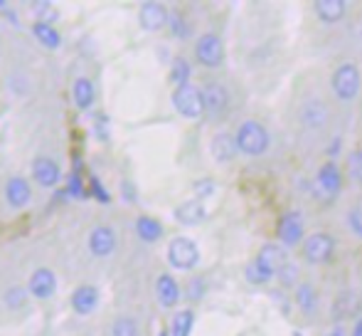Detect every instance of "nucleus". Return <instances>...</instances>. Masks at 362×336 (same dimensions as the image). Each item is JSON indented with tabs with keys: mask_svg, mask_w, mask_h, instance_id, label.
Returning a JSON list of instances; mask_svg holds the SVG:
<instances>
[{
	"mask_svg": "<svg viewBox=\"0 0 362 336\" xmlns=\"http://www.w3.org/2000/svg\"><path fill=\"white\" fill-rule=\"evenodd\" d=\"M89 191H91V196H94L96 201L104 203V206H109L111 196H109V191H106V188H104V183H101L96 176H91V181H89Z\"/></svg>",
	"mask_w": 362,
	"mask_h": 336,
	"instance_id": "34",
	"label": "nucleus"
},
{
	"mask_svg": "<svg viewBox=\"0 0 362 336\" xmlns=\"http://www.w3.org/2000/svg\"><path fill=\"white\" fill-rule=\"evenodd\" d=\"M202 104H205V114H210L212 119H217V116H222L224 111H227L229 91L219 82H207L202 86Z\"/></svg>",
	"mask_w": 362,
	"mask_h": 336,
	"instance_id": "11",
	"label": "nucleus"
},
{
	"mask_svg": "<svg viewBox=\"0 0 362 336\" xmlns=\"http://www.w3.org/2000/svg\"><path fill=\"white\" fill-rule=\"evenodd\" d=\"M94 96H96L94 82H91L89 77H76L74 79V84H72V99H74L76 109H81V111L91 109V104H94Z\"/></svg>",
	"mask_w": 362,
	"mask_h": 336,
	"instance_id": "23",
	"label": "nucleus"
},
{
	"mask_svg": "<svg viewBox=\"0 0 362 336\" xmlns=\"http://www.w3.org/2000/svg\"><path fill=\"white\" fill-rule=\"evenodd\" d=\"M190 74H192V67L185 57H175L170 65V82L175 86H185L190 84Z\"/></svg>",
	"mask_w": 362,
	"mask_h": 336,
	"instance_id": "27",
	"label": "nucleus"
},
{
	"mask_svg": "<svg viewBox=\"0 0 362 336\" xmlns=\"http://www.w3.org/2000/svg\"><path fill=\"white\" fill-rule=\"evenodd\" d=\"M156 297L160 302L163 309H173L177 302H180V284L173 274H158L156 279Z\"/></svg>",
	"mask_w": 362,
	"mask_h": 336,
	"instance_id": "16",
	"label": "nucleus"
},
{
	"mask_svg": "<svg viewBox=\"0 0 362 336\" xmlns=\"http://www.w3.org/2000/svg\"><path fill=\"white\" fill-rule=\"evenodd\" d=\"M28 289L23 287H10L5 292V307L8 309H23L25 307V299H28Z\"/></svg>",
	"mask_w": 362,
	"mask_h": 336,
	"instance_id": "29",
	"label": "nucleus"
},
{
	"mask_svg": "<svg viewBox=\"0 0 362 336\" xmlns=\"http://www.w3.org/2000/svg\"><path fill=\"white\" fill-rule=\"evenodd\" d=\"M173 106L180 116L185 119H197L205 114V104H202V89H197L195 84L175 86L173 91Z\"/></svg>",
	"mask_w": 362,
	"mask_h": 336,
	"instance_id": "5",
	"label": "nucleus"
},
{
	"mask_svg": "<svg viewBox=\"0 0 362 336\" xmlns=\"http://www.w3.org/2000/svg\"><path fill=\"white\" fill-rule=\"evenodd\" d=\"M30 33H33V38L37 40L42 47H47V50L62 47V35H59V30L54 28L52 23H47V20H37V23H33Z\"/></svg>",
	"mask_w": 362,
	"mask_h": 336,
	"instance_id": "20",
	"label": "nucleus"
},
{
	"mask_svg": "<svg viewBox=\"0 0 362 336\" xmlns=\"http://www.w3.org/2000/svg\"><path fill=\"white\" fill-rule=\"evenodd\" d=\"M340 307V304H343V312L338 314L340 319H345V317H350V314H355L358 312V307H360V299L355 297V294H343V297H338V302H335ZM335 317V319H338Z\"/></svg>",
	"mask_w": 362,
	"mask_h": 336,
	"instance_id": "32",
	"label": "nucleus"
},
{
	"mask_svg": "<svg viewBox=\"0 0 362 336\" xmlns=\"http://www.w3.org/2000/svg\"><path fill=\"white\" fill-rule=\"evenodd\" d=\"M350 220H353V228H355V233H358V235L362 237V220H358V218H350Z\"/></svg>",
	"mask_w": 362,
	"mask_h": 336,
	"instance_id": "39",
	"label": "nucleus"
},
{
	"mask_svg": "<svg viewBox=\"0 0 362 336\" xmlns=\"http://www.w3.org/2000/svg\"><path fill=\"white\" fill-rule=\"evenodd\" d=\"M33 10H37V13L54 15V13H52V8H49V3H33Z\"/></svg>",
	"mask_w": 362,
	"mask_h": 336,
	"instance_id": "38",
	"label": "nucleus"
},
{
	"mask_svg": "<svg viewBox=\"0 0 362 336\" xmlns=\"http://www.w3.org/2000/svg\"><path fill=\"white\" fill-rule=\"evenodd\" d=\"M195 57H197V62H200L202 67H207V69L222 67V62H224V43H222V38L215 35V33L200 35V38H197V43H195Z\"/></svg>",
	"mask_w": 362,
	"mask_h": 336,
	"instance_id": "6",
	"label": "nucleus"
},
{
	"mask_svg": "<svg viewBox=\"0 0 362 336\" xmlns=\"http://www.w3.org/2000/svg\"><path fill=\"white\" fill-rule=\"evenodd\" d=\"M192 324H195V314H192V309H180V312H175V317H173L170 322V336H190L192 332Z\"/></svg>",
	"mask_w": 362,
	"mask_h": 336,
	"instance_id": "25",
	"label": "nucleus"
},
{
	"mask_svg": "<svg viewBox=\"0 0 362 336\" xmlns=\"http://www.w3.org/2000/svg\"><path fill=\"white\" fill-rule=\"evenodd\" d=\"M315 302H318V297H315L313 284L300 282L298 287H296V304L300 307V312H305V314L315 312Z\"/></svg>",
	"mask_w": 362,
	"mask_h": 336,
	"instance_id": "26",
	"label": "nucleus"
},
{
	"mask_svg": "<svg viewBox=\"0 0 362 336\" xmlns=\"http://www.w3.org/2000/svg\"><path fill=\"white\" fill-rule=\"evenodd\" d=\"M111 336H141L139 332V322L131 317H121L114 322V327H111Z\"/></svg>",
	"mask_w": 362,
	"mask_h": 336,
	"instance_id": "28",
	"label": "nucleus"
},
{
	"mask_svg": "<svg viewBox=\"0 0 362 336\" xmlns=\"http://www.w3.org/2000/svg\"><path fill=\"white\" fill-rule=\"evenodd\" d=\"M293 336H303V334H298V332H296V334H293Z\"/></svg>",
	"mask_w": 362,
	"mask_h": 336,
	"instance_id": "44",
	"label": "nucleus"
},
{
	"mask_svg": "<svg viewBox=\"0 0 362 336\" xmlns=\"http://www.w3.org/2000/svg\"><path fill=\"white\" fill-rule=\"evenodd\" d=\"M348 173L358 186H362V149L350 151L348 156Z\"/></svg>",
	"mask_w": 362,
	"mask_h": 336,
	"instance_id": "30",
	"label": "nucleus"
},
{
	"mask_svg": "<svg viewBox=\"0 0 362 336\" xmlns=\"http://www.w3.org/2000/svg\"><path fill=\"white\" fill-rule=\"evenodd\" d=\"M168 28H170V33L180 40H185L187 35H190V25H187V20L182 18L180 13H170V23H168Z\"/></svg>",
	"mask_w": 362,
	"mask_h": 336,
	"instance_id": "31",
	"label": "nucleus"
},
{
	"mask_svg": "<svg viewBox=\"0 0 362 336\" xmlns=\"http://www.w3.org/2000/svg\"><path fill=\"white\" fill-rule=\"evenodd\" d=\"M0 8H5V0H0Z\"/></svg>",
	"mask_w": 362,
	"mask_h": 336,
	"instance_id": "43",
	"label": "nucleus"
},
{
	"mask_svg": "<svg viewBox=\"0 0 362 336\" xmlns=\"http://www.w3.org/2000/svg\"><path fill=\"white\" fill-rule=\"evenodd\" d=\"M99 289L94 287V284H79V287L72 292V299H69V304H72L74 314H79V317H89V314H94L96 309H99Z\"/></svg>",
	"mask_w": 362,
	"mask_h": 336,
	"instance_id": "14",
	"label": "nucleus"
},
{
	"mask_svg": "<svg viewBox=\"0 0 362 336\" xmlns=\"http://www.w3.org/2000/svg\"><path fill=\"white\" fill-rule=\"evenodd\" d=\"M121 191H124L126 201H134V198H136V191H131V181H124V183H121Z\"/></svg>",
	"mask_w": 362,
	"mask_h": 336,
	"instance_id": "37",
	"label": "nucleus"
},
{
	"mask_svg": "<svg viewBox=\"0 0 362 336\" xmlns=\"http://www.w3.org/2000/svg\"><path fill=\"white\" fill-rule=\"evenodd\" d=\"M30 173H33V181L42 188H57L62 183V168H59L54 159H49V156H37L33 161Z\"/></svg>",
	"mask_w": 362,
	"mask_h": 336,
	"instance_id": "8",
	"label": "nucleus"
},
{
	"mask_svg": "<svg viewBox=\"0 0 362 336\" xmlns=\"http://www.w3.org/2000/svg\"><path fill=\"white\" fill-rule=\"evenodd\" d=\"M333 336H343V332H340V329H335V332H333Z\"/></svg>",
	"mask_w": 362,
	"mask_h": 336,
	"instance_id": "42",
	"label": "nucleus"
},
{
	"mask_svg": "<svg viewBox=\"0 0 362 336\" xmlns=\"http://www.w3.org/2000/svg\"><path fill=\"white\" fill-rule=\"evenodd\" d=\"M353 336H362V319L355 322V329H353Z\"/></svg>",
	"mask_w": 362,
	"mask_h": 336,
	"instance_id": "40",
	"label": "nucleus"
},
{
	"mask_svg": "<svg viewBox=\"0 0 362 336\" xmlns=\"http://www.w3.org/2000/svg\"><path fill=\"white\" fill-rule=\"evenodd\" d=\"M158 336H170V332H165V329H163V332H160V334H158Z\"/></svg>",
	"mask_w": 362,
	"mask_h": 336,
	"instance_id": "41",
	"label": "nucleus"
},
{
	"mask_svg": "<svg viewBox=\"0 0 362 336\" xmlns=\"http://www.w3.org/2000/svg\"><path fill=\"white\" fill-rule=\"evenodd\" d=\"M28 292H30V297H35V299L52 297V294L57 292V277H54L52 269H47V267L35 269L28 279Z\"/></svg>",
	"mask_w": 362,
	"mask_h": 336,
	"instance_id": "13",
	"label": "nucleus"
},
{
	"mask_svg": "<svg viewBox=\"0 0 362 336\" xmlns=\"http://www.w3.org/2000/svg\"><path fill=\"white\" fill-rule=\"evenodd\" d=\"M330 119V111L328 106H325L323 99H318V96H310V99H305L303 104H300V124L305 126V129H323L325 124H328Z\"/></svg>",
	"mask_w": 362,
	"mask_h": 336,
	"instance_id": "10",
	"label": "nucleus"
},
{
	"mask_svg": "<svg viewBox=\"0 0 362 336\" xmlns=\"http://www.w3.org/2000/svg\"><path fill=\"white\" fill-rule=\"evenodd\" d=\"M67 196L69 198H86V193H84V183H81V173H79V168L69 176V183H67Z\"/></svg>",
	"mask_w": 362,
	"mask_h": 336,
	"instance_id": "33",
	"label": "nucleus"
},
{
	"mask_svg": "<svg viewBox=\"0 0 362 336\" xmlns=\"http://www.w3.org/2000/svg\"><path fill=\"white\" fill-rule=\"evenodd\" d=\"M286 264H288L286 250H284L281 245L269 242V245H264L262 250H259L257 259L247 267V279L254 284H267V282H272L274 277H279Z\"/></svg>",
	"mask_w": 362,
	"mask_h": 336,
	"instance_id": "1",
	"label": "nucleus"
},
{
	"mask_svg": "<svg viewBox=\"0 0 362 336\" xmlns=\"http://www.w3.org/2000/svg\"><path fill=\"white\" fill-rule=\"evenodd\" d=\"M234 139H237V149L247 156H264L269 151V146H272L269 129L254 119L242 121V126L237 129Z\"/></svg>",
	"mask_w": 362,
	"mask_h": 336,
	"instance_id": "2",
	"label": "nucleus"
},
{
	"mask_svg": "<svg viewBox=\"0 0 362 336\" xmlns=\"http://www.w3.org/2000/svg\"><path fill=\"white\" fill-rule=\"evenodd\" d=\"M207 218V208L202 201H185L175 208V220L180 225H200Z\"/></svg>",
	"mask_w": 362,
	"mask_h": 336,
	"instance_id": "21",
	"label": "nucleus"
},
{
	"mask_svg": "<svg viewBox=\"0 0 362 336\" xmlns=\"http://www.w3.org/2000/svg\"><path fill=\"white\" fill-rule=\"evenodd\" d=\"M33 198V186H30L28 178L23 176H15L8 181L5 186V201H8L10 208H25Z\"/></svg>",
	"mask_w": 362,
	"mask_h": 336,
	"instance_id": "17",
	"label": "nucleus"
},
{
	"mask_svg": "<svg viewBox=\"0 0 362 336\" xmlns=\"http://www.w3.org/2000/svg\"><path fill=\"white\" fill-rule=\"evenodd\" d=\"M168 262H170L173 269L190 272L200 264V247L190 237H173V242L168 245Z\"/></svg>",
	"mask_w": 362,
	"mask_h": 336,
	"instance_id": "3",
	"label": "nucleus"
},
{
	"mask_svg": "<svg viewBox=\"0 0 362 336\" xmlns=\"http://www.w3.org/2000/svg\"><path fill=\"white\" fill-rule=\"evenodd\" d=\"M360 67L355 62H343L338 69L333 72V79H330V86H333V94L338 96L340 101H353L355 96L360 94Z\"/></svg>",
	"mask_w": 362,
	"mask_h": 336,
	"instance_id": "4",
	"label": "nucleus"
},
{
	"mask_svg": "<svg viewBox=\"0 0 362 336\" xmlns=\"http://www.w3.org/2000/svg\"><path fill=\"white\" fill-rule=\"evenodd\" d=\"M139 23H141V28L148 30V33H158V30H163L168 23H170V13H168V8L163 3L148 0V3L141 5V10H139Z\"/></svg>",
	"mask_w": 362,
	"mask_h": 336,
	"instance_id": "12",
	"label": "nucleus"
},
{
	"mask_svg": "<svg viewBox=\"0 0 362 336\" xmlns=\"http://www.w3.org/2000/svg\"><path fill=\"white\" fill-rule=\"evenodd\" d=\"M210 151H212V156H215L217 164H227V161H232L239 151L237 139H234L232 134H227V131H219V134H215V139H212Z\"/></svg>",
	"mask_w": 362,
	"mask_h": 336,
	"instance_id": "22",
	"label": "nucleus"
},
{
	"mask_svg": "<svg viewBox=\"0 0 362 336\" xmlns=\"http://www.w3.org/2000/svg\"><path fill=\"white\" fill-rule=\"evenodd\" d=\"M313 10H315V15H318L320 23L335 25L345 18V13H348V3H345V0H315Z\"/></svg>",
	"mask_w": 362,
	"mask_h": 336,
	"instance_id": "19",
	"label": "nucleus"
},
{
	"mask_svg": "<svg viewBox=\"0 0 362 336\" xmlns=\"http://www.w3.org/2000/svg\"><path fill=\"white\" fill-rule=\"evenodd\" d=\"M136 235L144 242H158L163 237L160 220H156V218H151V215H141L139 220H136Z\"/></svg>",
	"mask_w": 362,
	"mask_h": 336,
	"instance_id": "24",
	"label": "nucleus"
},
{
	"mask_svg": "<svg viewBox=\"0 0 362 336\" xmlns=\"http://www.w3.org/2000/svg\"><path fill=\"white\" fill-rule=\"evenodd\" d=\"M318 186L328 198L340 193V188H343V173H340L335 161H325V164L318 168Z\"/></svg>",
	"mask_w": 362,
	"mask_h": 336,
	"instance_id": "18",
	"label": "nucleus"
},
{
	"mask_svg": "<svg viewBox=\"0 0 362 336\" xmlns=\"http://www.w3.org/2000/svg\"><path fill=\"white\" fill-rule=\"evenodd\" d=\"M86 245H89V252L94 257H109L116 250V245H119V237H116V233L109 225H99L89 233V242Z\"/></svg>",
	"mask_w": 362,
	"mask_h": 336,
	"instance_id": "15",
	"label": "nucleus"
},
{
	"mask_svg": "<svg viewBox=\"0 0 362 336\" xmlns=\"http://www.w3.org/2000/svg\"><path fill=\"white\" fill-rule=\"evenodd\" d=\"M335 252V237L328 233H313L303 242V257L308 264H325L330 262Z\"/></svg>",
	"mask_w": 362,
	"mask_h": 336,
	"instance_id": "7",
	"label": "nucleus"
},
{
	"mask_svg": "<svg viewBox=\"0 0 362 336\" xmlns=\"http://www.w3.org/2000/svg\"><path fill=\"white\" fill-rule=\"evenodd\" d=\"M195 193L197 196H210V193H215V183L210 181V178H205V181H197L195 183Z\"/></svg>",
	"mask_w": 362,
	"mask_h": 336,
	"instance_id": "35",
	"label": "nucleus"
},
{
	"mask_svg": "<svg viewBox=\"0 0 362 336\" xmlns=\"http://www.w3.org/2000/svg\"><path fill=\"white\" fill-rule=\"evenodd\" d=\"M279 240H281L284 247H296L300 240H303V215L298 211H288L281 215L279 220Z\"/></svg>",
	"mask_w": 362,
	"mask_h": 336,
	"instance_id": "9",
	"label": "nucleus"
},
{
	"mask_svg": "<svg viewBox=\"0 0 362 336\" xmlns=\"http://www.w3.org/2000/svg\"><path fill=\"white\" fill-rule=\"evenodd\" d=\"M279 279H281L284 284H291L296 279V269L291 267V264H286V267L281 269V274H279Z\"/></svg>",
	"mask_w": 362,
	"mask_h": 336,
	"instance_id": "36",
	"label": "nucleus"
}]
</instances>
